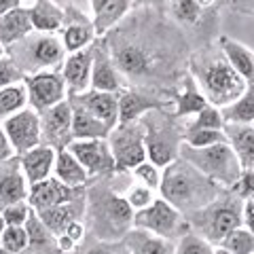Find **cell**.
Returning <instances> with one entry per match:
<instances>
[{
  "label": "cell",
  "mask_w": 254,
  "mask_h": 254,
  "mask_svg": "<svg viewBox=\"0 0 254 254\" xmlns=\"http://www.w3.org/2000/svg\"><path fill=\"white\" fill-rule=\"evenodd\" d=\"M102 38L127 87L176 93L190 51L187 34L163 11L140 6Z\"/></svg>",
  "instance_id": "1"
},
{
  "label": "cell",
  "mask_w": 254,
  "mask_h": 254,
  "mask_svg": "<svg viewBox=\"0 0 254 254\" xmlns=\"http://www.w3.org/2000/svg\"><path fill=\"white\" fill-rule=\"evenodd\" d=\"M187 72L193 76L208 104L216 108L233 104L246 89V81L237 74V70L222 53L218 41L203 43L199 49L190 51Z\"/></svg>",
  "instance_id": "2"
},
{
  "label": "cell",
  "mask_w": 254,
  "mask_h": 254,
  "mask_svg": "<svg viewBox=\"0 0 254 254\" xmlns=\"http://www.w3.org/2000/svg\"><path fill=\"white\" fill-rule=\"evenodd\" d=\"M110 178L93 180L87 187L83 222L87 227V233H91L98 240L119 242L131 229L133 210L125 201V197L115 189Z\"/></svg>",
  "instance_id": "3"
},
{
  "label": "cell",
  "mask_w": 254,
  "mask_h": 254,
  "mask_svg": "<svg viewBox=\"0 0 254 254\" xmlns=\"http://www.w3.org/2000/svg\"><path fill=\"white\" fill-rule=\"evenodd\" d=\"M220 190L222 187L201 174L195 165L178 157L161 170V185L157 193L165 201H170L182 216H189L208 205Z\"/></svg>",
  "instance_id": "4"
},
{
  "label": "cell",
  "mask_w": 254,
  "mask_h": 254,
  "mask_svg": "<svg viewBox=\"0 0 254 254\" xmlns=\"http://www.w3.org/2000/svg\"><path fill=\"white\" fill-rule=\"evenodd\" d=\"M242 210L244 199H240L231 189H222L208 205L185 218L190 231L201 235L212 246H218L233 229L242 227Z\"/></svg>",
  "instance_id": "5"
},
{
  "label": "cell",
  "mask_w": 254,
  "mask_h": 254,
  "mask_svg": "<svg viewBox=\"0 0 254 254\" xmlns=\"http://www.w3.org/2000/svg\"><path fill=\"white\" fill-rule=\"evenodd\" d=\"M6 55L17 64L23 76L62 70V64L66 60V49L60 34L49 32H30L26 38L6 49Z\"/></svg>",
  "instance_id": "6"
},
{
  "label": "cell",
  "mask_w": 254,
  "mask_h": 254,
  "mask_svg": "<svg viewBox=\"0 0 254 254\" xmlns=\"http://www.w3.org/2000/svg\"><path fill=\"white\" fill-rule=\"evenodd\" d=\"M140 121L144 125V144L148 161H153L163 170L165 165H170L174 159L180 157L185 125H180V119L170 115L165 108L150 110Z\"/></svg>",
  "instance_id": "7"
},
{
  "label": "cell",
  "mask_w": 254,
  "mask_h": 254,
  "mask_svg": "<svg viewBox=\"0 0 254 254\" xmlns=\"http://www.w3.org/2000/svg\"><path fill=\"white\" fill-rule=\"evenodd\" d=\"M180 157L190 165H195L201 174H205L210 180H214L222 189H231L244 170L240 159H237V155L233 153V148L227 140L205 148H190L187 144H182Z\"/></svg>",
  "instance_id": "8"
},
{
  "label": "cell",
  "mask_w": 254,
  "mask_h": 254,
  "mask_svg": "<svg viewBox=\"0 0 254 254\" xmlns=\"http://www.w3.org/2000/svg\"><path fill=\"white\" fill-rule=\"evenodd\" d=\"M131 227L142 229V231H146L150 235L163 237V240H170V242H176L178 237L190 231L187 218L170 201H165L159 195L148 208L133 212Z\"/></svg>",
  "instance_id": "9"
},
{
  "label": "cell",
  "mask_w": 254,
  "mask_h": 254,
  "mask_svg": "<svg viewBox=\"0 0 254 254\" xmlns=\"http://www.w3.org/2000/svg\"><path fill=\"white\" fill-rule=\"evenodd\" d=\"M108 146L117 161V170L131 172L138 163L146 161V144H144V125L138 121L117 123L108 133Z\"/></svg>",
  "instance_id": "10"
},
{
  "label": "cell",
  "mask_w": 254,
  "mask_h": 254,
  "mask_svg": "<svg viewBox=\"0 0 254 254\" xmlns=\"http://www.w3.org/2000/svg\"><path fill=\"white\" fill-rule=\"evenodd\" d=\"M172 104V95L157 89H144V87H125L119 93V123L138 121L150 110L165 108Z\"/></svg>",
  "instance_id": "11"
},
{
  "label": "cell",
  "mask_w": 254,
  "mask_h": 254,
  "mask_svg": "<svg viewBox=\"0 0 254 254\" xmlns=\"http://www.w3.org/2000/svg\"><path fill=\"white\" fill-rule=\"evenodd\" d=\"M68 150L81 161L91 182L100 178H110L119 172L106 140H72L68 144Z\"/></svg>",
  "instance_id": "12"
},
{
  "label": "cell",
  "mask_w": 254,
  "mask_h": 254,
  "mask_svg": "<svg viewBox=\"0 0 254 254\" xmlns=\"http://www.w3.org/2000/svg\"><path fill=\"white\" fill-rule=\"evenodd\" d=\"M23 87L28 93V104L36 113H43V110L60 104L68 98V89L60 70L23 76Z\"/></svg>",
  "instance_id": "13"
},
{
  "label": "cell",
  "mask_w": 254,
  "mask_h": 254,
  "mask_svg": "<svg viewBox=\"0 0 254 254\" xmlns=\"http://www.w3.org/2000/svg\"><path fill=\"white\" fill-rule=\"evenodd\" d=\"M0 125H2L15 155H23L26 150L41 144V115L34 108H21L19 113L4 119Z\"/></svg>",
  "instance_id": "14"
},
{
  "label": "cell",
  "mask_w": 254,
  "mask_h": 254,
  "mask_svg": "<svg viewBox=\"0 0 254 254\" xmlns=\"http://www.w3.org/2000/svg\"><path fill=\"white\" fill-rule=\"evenodd\" d=\"M38 115H41V144L55 150L68 148L72 142V106L68 98Z\"/></svg>",
  "instance_id": "15"
},
{
  "label": "cell",
  "mask_w": 254,
  "mask_h": 254,
  "mask_svg": "<svg viewBox=\"0 0 254 254\" xmlns=\"http://www.w3.org/2000/svg\"><path fill=\"white\" fill-rule=\"evenodd\" d=\"M93 62H91V89L93 91H106V93H121L127 83L123 74L115 66L110 51L104 43V38H98L91 45Z\"/></svg>",
  "instance_id": "16"
},
{
  "label": "cell",
  "mask_w": 254,
  "mask_h": 254,
  "mask_svg": "<svg viewBox=\"0 0 254 254\" xmlns=\"http://www.w3.org/2000/svg\"><path fill=\"white\" fill-rule=\"evenodd\" d=\"M87 187H68L60 182L55 176H49L41 182H34L30 185L28 190V203L32 210H47V208H53V205H60V203H66V201H72L76 197L85 195Z\"/></svg>",
  "instance_id": "17"
},
{
  "label": "cell",
  "mask_w": 254,
  "mask_h": 254,
  "mask_svg": "<svg viewBox=\"0 0 254 254\" xmlns=\"http://www.w3.org/2000/svg\"><path fill=\"white\" fill-rule=\"evenodd\" d=\"M66 19H64V28L60 30L62 34V43L66 53H74V51H83L87 47H91L95 41H98V32H95V26L89 17L76 9V6H66Z\"/></svg>",
  "instance_id": "18"
},
{
  "label": "cell",
  "mask_w": 254,
  "mask_h": 254,
  "mask_svg": "<svg viewBox=\"0 0 254 254\" xmlns=\"http://www.w3.org/2000/svg\"><path fill=\"white\" fill-rule=\"evenodd\" d=\"M28 190L30 185L21 172L19 155L0 161V210L19 201H28Z\"/></svg>",
  "instance_id": "19"
},
{
  "label": "cell",
  "mask_w": 254,
  "mask_h": 254,
  "mask_svg": "<svg viewBox=\"0 0 254 254\" xmlns=\"http://www.w3.org/2000/svg\"><path fill=\"white\" fill-rule=\"evenodd\" d=\"M91 62H93L91 47L66 55L60 72L64 76V83H66L68 95H78L91 89Z\"/></svg>",
  "instance_id": "20"
},
{
  "label": "cell",
  "mask_w": 254,
  "mask_h": 254,
  "mask_svg": "<svg viewBox=\"0 0 254 254\" xmlns=\"http://www.w3.org/2000/svg\"><path fill=\"white\" fill-rule=\"evenodd\" d=\"M76 100L81 106H85L91 115H95L102 123H106L108 129H113L119 123V93H106V91H85L78 95H68Z\"/></svg>",
  "instance_id": "21"
},
{
  "label": "cell",
  "mask_w": 254,
  "mask_h": 254,
  "mask_svg": "<svg viewBox=\"0 0 254 254\" xmlns=\"http://www.w3.org/2000/svg\"><path fill=\"white\" fill-rule=\"evenodd\" d=\"M55 155H58V150L47 146V144H38L34 148L26 150L23 155H19L21 172H23V176H26L28 185H34V182H41L45 178L53 176Z\"/></svg>",
  "instance_id": "22"
},
{
  "label": "cell",
  "mask_w": 254,
  "mask_h": 254,
  "mask_svg": "<svg viewBox=\"0 0 254 254\" xmlns=\"http://www.w3.org/2000/svg\"><path fill=\"white\" fill-rule=\"evenodd\" d=\"M85 201H87V190H85V195L76 197V199H72V201L53 205V208H47V210H38L36 214L41 216V220L45 222L47 229H49L53 235H60V233L66 231V227L72 220H83Z\"/></svg>",
  "instance_id": "23"
},
{
  "label": "cell",
  "mask_w": 254,
  "mask_h": 254,
  "mask_svg": "<svg viewBox=\"0 0 254 254\" xmlns=\"http://www.w3.org/2000/svg\"><path fill=\"white\" fill-rule=\"evenodd\" d=\"M172 104H174V113H172L174 117L189 119V117H195L199 110L208 106V100L203 98V93L199 87H197V83L193 81V76L187 72L185 78L180 81L176 93L172 95Z\"/></svg>",
  "instance_id": "24"
},
{
  "label": "cell",
  "mask_w": 254,
  "mask_h": 254,
  "mask_svg": "<svg viewBox=\"0 0 254 254\" xmlns=\"http://www.w3.org/2000/svg\"><path fill=\"white\" fill-rule=\"evenodd\" d=\"M72 106V140H106L110 129L106 123H102L98 117L91 115L85 106H81L76 100L68 98Z\"/></svg>",
  "instance_id": "25"
},
{
  "label": "cell",
  "mask_w": 254,
  "mask_h": 254,
  "mask_svg": "<svg viewBox=\"0 0 254 254\" xmlns=\"http://www.w3.org/2000/svg\"><path fill=\"white\" fill-rule=\"evenodd\" d=\"M218 45L222 53L227 55V60L231 62V66L237 70V74L246 81V85H254V49L231 36H220Z\"/></svg>",
  "instance_id": "26"
},
{
  "label": "cell",
  "mask_w": 254,
  "mask_h": 254,
  "mask_svg": "<svg viewBox=\"0 0 254 254\" xmlns=\"http://www.w3.org/2000/svg\"><path fill=\"white\" fill-rule=\"evenodd\" d=\"M28 15L32 28L36 32H49V34H58L66 19V11L53 0H34V4L28 9Z\"/></svg>",
  "instance_id": "27"
},
{
  "label": "cell",
  "mask_w": 254,
  "mask_h": 254,
  "mask_svg": "<svg viewBox=\"0 0 254 254\" xmlns=\"http://www.w3.org/2000/svg\"><path fill=\"white\" fill-rule=\"evenodd\" d=\"M172 21L176 23L180 30H193L201 32L205 30V19L212 11H203L195 0H168V6Z\"/></svg>",
  "instance_id": "28"
},
{
  "label": "cell",
  "mask_w": 254,
  "mask_h": 254,
  "mask_svg": "<svg viewBox=\"0 0 254 254\" xmlns=\"http://www.w3.org/2000/svg\"><path fill=\"white\" fill-rule=\"evenodd\" d=\"M227 142L231 144L233 153L240 159L242 168L254 165V127L244 123H225L222 127Z\"/></svg>",
  "instance_id": "29"
},
{
  "label": "cell",
  "mask_w": 254,
  "mask_h": 254,
  "mask_svg": "<svg viewBox=\"0 0 254 254\" xmlns=\"http://www.w3.org/2000/svg\"><path fill=\"white\" fill-rule=\"evenodd\" d=\"M30 32H34V28H32L28 9L19 6V9H13L9 13L0 15V45H2L4 49H9L15 43H19Z\"/></svg>",
  "instance_id": "30"
},
{
  "label": "cell",
  "mask_w": 254,
  "mask_h": 254,
  "mask_svg": "<svg viewBox=\"0 0 254 254\" xmlns=\"http://www.w3.org/2000/svg\"><path fill=\"white\" fill-rule=\"evenodd\" d=\"M53 176L68 187H89L91 185V178H89V174H87V170L68 148H62V150H58V155H55Z\"/></svg>",
  "instance_id": "31"
},
{
  "label": "cell",
  "mask_w": 254,
  "mask_h": 254,
  "mask_svg": "<svg viewBox=\"0 0 254 254\" xmlns=\"http://www.w3.org/2000/svg\"><path fill=\"white\" fill-rule=\"evenodd\" d=\"M26 231L30 237V246L26 254H62L58 250V242L55 235L47 229V225L41 220V216L36 214V210L30 212V216L26 220Z\"/></svg>",
  "instance_id": "32"
},
{
  "label": "cell",
  "mask_w": 254,
  "mask_h": 254,
  "mask_svg": "<svg viewBox=\"0 0 254 254\" xmlns=\"http://www.w3.org/2000/svg\"><path fill=\"white\" fill-rule=\"evenodd\" d=\"M123 242L129 248V254H174V244H176L133 227L127 231Z\"/></svg>",
  "instance_id": "33"
},
{
  "label": "cell",
  "mask_w": 254,
  "mask_h": 254,
  "mask_svg": "<svg viewBox=\"0 0 254 254\" xmlns=\"http://www.w3.org/2000/svg\"><path fill=\"white\" fill-rule=\"evenodd\" d=\"M131 11H133V0H108V4L104 9L95 15V17H91L98 36L102 38L104 34H108V32L117 28Z\"/></svg>",
  "instance_id": "34"
},
{
  "label": "cell",
  "mask_w": 254,
  "mask_h": 254,
  "mask_svg": "<svg viewBox=\"0 0 254 254\" xmlns=\"http://www.w3.org/2000/svg\"><path fill=\"white\" fill-rule=\"evenodd\" d=\"M225 123H244L252 125L254 123V85H246L244 93L237 98L233 104L220 108Z\"/></svg>",
  "instance_id": "35"
},
{
  "label": "cell",
  "mask_w": 254,
  "mask_h": 254,
  "mask_svg": "<svg viewBox=\"0 0 254 254\" xmlns=\"http://www.w3.org/2000/svg\"><path fill=\"white\" fill-rule=\"evenodd\" d=\"M26 106H28V93L26 87H23V81L0 89V123Z\"/></svg>",
  "instance_id": "36"
},
{
  "label": "cell",
  "mask_w": 254,
  "mask_h": 254,
  "mask_svg": "<svg viewBox=\"0 0 254 254\" xmlns=\"http://www.w3.org/2000/svg\"><path fill=\"white\" fill-rule=\"evenodd\" d=\"M70 254H129V248H127V244L123 240L104 242L93 237L91 233H87Z\"/></svg>",
  "instance_id": "37"
},
{
  "label": "cell",
  "mask_w": 254,
  "mask_h": 254,
  "mask_svg": "<svg viewBox=\"0 0 254 254\" xmlns=\"http://www.w3.org/2000/svg\"><path fill=\"white\" fill-rule=\"evenodd\" d=\"M225 131L222 129H201V127H187L185 125V136H182V144L190 148H205L218 142H225Z\"/></svg>",
  "instance_id": "38"
},
{
  "label": "cell",
  "mask_w": 254,
  "mask_h": 254,
  "mask_svg": "<svg viewBox=\"0 0 254 254\" xmlns=\"http://www.w3.org/2000/svg\"><path fill=\"white\" fill-rule=\"evenodd\" d=\"M157 190L155 189H150L146 185H142V182H129L127 185V189L123 190V197H125V201L129 203V208L133 212H138V210H144L148 208L150 203H153L157 199Z\"/></svg>",
  "instance_id": "39"
},
{
  "label": "cell",
  "mask_w": 254,
  "mask_h": 254,
  "mask_svg": "<svg viewBox=\"0 0 254 254\" xmlns=\"http://www.w3.org/2000/svg\"><path fill=\"white\" fill-rule=\"evenodd\" d=\"M218 246L233 254H254V233L246 227H237Z\"/></svg>",
  "instance_id": "40"
},
{
  "label": "cell",
  "mask_w": 254,
  "mask_h": 254,
  "mask_svg": "<svg viewBox=\"0 0 254 254\" xmlns=\"http://www.w3.org/2000/svg\"><path fill=\"white\" fill-rule=\"evenodd\" d=\"M214 248H216V246H212L208 240H203L201 235L189 231L176 240V244H174V254H214Z\"/></svg>",
  "instance_id": "41"
},
{
  "label": "cell",
  "mask_w": 254,
  "mask_h": 254,
  "mask_svg": "<svg viewBox=\"0 0 254 254\" xmlns=\"http://www.w3.org/2000/svg\"><path fill=\"white\" fill-rule=\"evenodd\" d=\"M0 246L13 254H26L28 246H30V237H28L26 227H6L4 225Z\"/></svg>",
  "instance_id": "42"
},
{
  "label": "cell",
  "mask_w": 254,
  "mask_h": 254,
  "mask_svg": "<svg viewBox=\"0 0 254 254\" xmlns=\"http://www.w3.org/2000/svg\"><path fill=\"white\" fill-rule=\"evenodd\" d=\"M187 127H201V129H222L225 127V119H222L220 108L208 104L203 110H199L195 117H190Z\"/></svg>",
  "instance_id": "43"
},
{
  "label": "cell",
  "mask_w": 254,
  "mask_h": 254,
  "mask_svg": "<svg viewBox=\"0 0 254 254\" xmlns=\"http://www.w3.org/2000/svg\"><path fill=\"white\" fill-rule=\"evenodd\" d=\"M131 176L136 182H142V185H146L155 190H159V185H161V168L155 165L153 161H148V159L138 163L136 168L131 170Z\"/></svg>",
  "instance_id": "44"
},
{
  "label": "cell",
  "mask_w": 254,
  "mask_h": 254,
  "mask_svg": "<svg viewBox=\"0 0 254 254\" xmlns=\"http://www.w3.org/2000/svg\"><path fill=\"white\" fill-rule=\"evenodd\" d=\"M30 203L28 201H19V203H13V205H6V208L0 210V218L6 227H23L26 220L30 216Z\"/></svg>",
  "instance_id": "45"
},
{
  "label": "cell",
  "mask_w": 254,
  "mask_h": 254,
  "mask_svg": "<svg viewBox=\"0 0 254 254\" xmlns=\"http://www.w3.org/2000/svg\"><path fill=\"white\" fill-rule=\"evenodd\" d=\"M21 81H23V72L17 68V64H15L9 55H2V58H0V89L17 85Z\"/></svg>",
  "instance_id": "46"
},
{
  "label": "cell",
  "mask_w": 254,
  "mask_h": 254,
  "mask_svg": "<svg viewBox=\"0 0 254 254\" xmlns=\"http://www.w3.org/2000/svg\"><path fill=\"white\" fill-rule=\"evenodd\" d=\"M233 193L240 199H254V168H244L240 178L235 180V185L231 187Z\"/></svg>",
  "instance_id": "47"
},
{
  "label": "cell",
  "mask_w": 254,
  "mask_h": 254,
  "mask_svg": "<svg viewBox=\"0 0 254 254\" xmlns=\"http://www.w3.org/2000/svg\"><path fill=\"white\" fill-rule=\"evenodd\" d=\"M242 227H246L248 231L254 233V199H246V201H244V210H242Z\"/></svg>",
  "instance_id": "48"
},
{
  "label": "cell",
  "mask_w": 254,
  "mask_h": 254,
  "mask_svg": "<svg viewBox=\"0 0 254 254\" xmlns=\"http://www.w3.org/2000/svg\"><path fill=\"white\" fill-rule=\"evenodd\" d=\"M231 9L235 13H242V15H250L254 17V0H229Z\"/></svg>",
  "instance_id": "49"
},
{
  "label": "cell",
  "mask_w": 254,
  "mask_h": 254,
  "mask_svg": "<svg viewBox=\"0 0 254 254\" xmlns=\"http://www.w3.org/2000/svg\"><path fill=\"white\" fill-rule=\"evenodd\" d=\"M13 155H15V150L9 144V140H6V133L2 129V125H0V161H6V159H11Z\"/></svg>",
  "instance_id": "50"
},
{
  "label": "cell",
  "mask_w": 254,
  "mask_h": 254,
  "mask_svg": "<svg viewBox=\"0 0 254 254\" xmlns=\"http://www.w3.org/2000/svg\"><path fill=\"white\" fill-rule=\"evenodd\" d=\"M140 6L155 9V11H165V6H168V0H133V9H140Z\"/></svg>",
  "instance_id": "51"
},
{
  "label": "cell",
  "mask_w": 254,
  "mask_h": 254,
  "mask_svg": "<svg viewBox=\"0 0 254 254\" xmlns=\"http://www.w3.org/2000/svg\"><path fill=\"white\" fill-rule=\"evenodd\" d=\"M21 6V0H0V15L9 13L13 9H19Z\"/></svg>",
  "instance_id": "52"
},
{
  "label": "cell",
  "mask_w": 254,
  "mask_h": 254,
  "mask_svg": "<svg viewBox=\"0 0 254 254\" xmlns=\"http://www.w3.org/2000/svg\"><path fill=\"white\" fill-rule=\"evenodd\" d=\"M108 4V0H89V6H91V17H95L104 6Z\"/></svg>",
  "instance_id": "53"
},
{
  "label": "cell",
  "mask_w": 254,
  "mask_h": 254,
  "mask_svg": "<svg viewBox=\"0 0 254 254\" xmlns=\"http://www.w3.org/2000/svg\"><path fill=\"white\" fill-rule=\"evenodd\" d=\"M195 2L199 4L203 11H214V9H216V6H218L220 0H195Z\"/></svg>",
  "instance_id": "54"
},
{
  "label": "cell",
  "mask_w": 254,
  "mask_h": 254,
  "mask_svg": "<svg viewBox=\"0 0 254 254\" xmlns=\"http://www.w3.org/2000/svg\"><path fill=\"white\" fill-rule=\"evenodd\" d=\"M214 254H233V252H229V250H225V248H220L218 246V248H214Z\"/></svg>",
  "instance_id": "55"
},
{
  "label": "cell",
  "mask_w": 254,
  "mask_h": 254,
  "mask_svg": "<svg viewBox=\"0 0 254 254\" xmlns=\"http://www.w3.org/2000/svg\"><path fill=\"white\" fill-rule=\"evenodd\" d=\"M2 231H4V222H2V218H0V240H2Z\"/></svg>",
  "instance_id": "56"
},
{
  "label": "cell",
  "mask_w": 254,
  "mask_h": 254,
  "mask_svg": "<svg viewBox=\"0 0 254 254\" xmlns=\"http://www.w3.org/2000/svg\"><path fill=\"white\" fill-rule=\"evenodd\" d=\"M2 55H6V49H4L2 45H0V58H2Z\"/></svg>",
  "instance_id": "57"
},
{
  "label": "cell",
  "mask_w": 254,
  "mask_h": 254,
  "mask_svg": "<svg viewBox=\"0 0 254 254\" xmlns=\"http://www.w3.org/2000/svg\"><path fill=\"white\" fill-rule=\"evenodd\" d=\"M0 254H13V252H9V250H4L2 246H0Z\"/></svg>",
  "instance_id": "58"
},
{
  "label": "cell",
  "mask_w": 254,
  "mask_h": 254,
  "mask_svg": "<svg viewBox=\"0 0 254 254\" xmlns=\"http://www.w3.org/2000/svg\"><path fill=\"white\" fill-rule=\"evenodd\" d=\"M252 127H254V123H252Z\"/></svg>",
  "instance_id": "59"
},
{
  "label": "cell",
  "mask_w": 254,
  "mask_h": 254,
  "mask_svg": "<svg viewBox=\"0 0 254 254\" xmlns=\"http://www.w3.org/2000/svg\"><path fill=\"white\" fill-rule=\"evenodd\" d=\"M252 168H254V165H252Z\"/></svg>",
  "instance_id": "60"
}]
</instances>
